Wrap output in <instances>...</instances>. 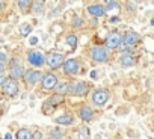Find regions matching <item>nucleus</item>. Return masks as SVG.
<instances>
[{
  "label": "nucleus",
  "mask_w": 154,
  "mask_h": 139,
  "mask_svg": "<svg viewBox=\"0 0 154 139\" xmlns=\"http://www.w3.org/2000/svg\"><path fill=\"white\" fill-rule=\"evenodd\" d=\"M62 68H63V73L66 76H77L80 71H82V66H80V62L77 60L75 57H71V59H66L63 63H62Z\"/></svg>",
  "instance_id": "1"
},
{
  "label": "nucleus",
  "mask_w": 154,
  "mask_h": 139,
  "mask_svg": "<svg viewBox=\"0 0 154 139\" xmlns=\"http://www.w3.org/2000/svg\"><path fill=\"white\" fill-rule=\"evenodd\" d=\"M27 62H29V65H32L35 68L42 66L45 63V53L41 50H30V51H27Z\"/></svg>",
  "instance_id": "2"
},
{
  "label": "nucleus",
  "mask_w": 154,
  "mask_h": 139,
  "mask_svg": "<svg viewBox=\"0 0 154 139\" xmlns=\"http://www.w3.org/2000/svg\"><path fill=\"white\" fill-rule=\"evenodd\" d=\"M89 56H91L92 60H95V62H98V63H104V62H107V59H109V51H107L106 47L95 45V47L91 48Z\"/></svg>",
  "instance_id": "3"
},
{
  "label": "nucleus",
  "mask_w": 154,
  "mask_h": 139,
  "mask_svg": "<svg viewBox=\"0 0 154 139\" xmlns=\"http://www.w3.org/2000/svg\"><path fill=\"white\" fill-rule=\"evenodd\" d=\"M45 62H47L48 66L57 70V68L62 66V63L65 62V57H63V54L59 53V51H50V53L45 54Z\"/></svg>",
  "instance_id": "4"
},
{
  "label": "nucleus",
  "mask_w": 154,
  "mask_h": 139,
  "mask_svg": "<svg viewBox=\"0 0 154 139\" xmlns=\"http://www.w3.org/2000/svg\"><path fill=\"white\" fill-rule=\"evenodd\" d=\"M2 89H3V92L8 95V97H17L18 95V92H20V85H18V82L15 80V79H6V82L3 83V86H2Z\"/></svg>",
  "instance_id": "5"
},
{
  "label": "nucleus",
  "mask_w": 154,
  "mask_h": 139,
  "mask_svg": "<svg viewBox=\"0 0 154 139\" xmlns=\"http://www.w3.org/2000/svg\"><path fill=\"white\" fill-rule=\"evenodd\" d=\"M89 92V86L85 82H72L68 85V94L72 95H86Z\"/></svg>",
  "instance_id": "6"
},
{
  "label": "nucleus",
  "mask_w": 154,
  "mask_h": 139,
  "mask_svg": "<svg viewBox=\"0 0 154 139\" xmlns=\"http://www.w3.org/2000/svg\"><path fill=\"white\" fill-rule=\"evenodd\" d=\"M57 77L53 74V73H47V74H44L42 76V80H41V88H42V91H51V89H54L56 88V85H57Z\"/></svg>",
  "instance_id": "7"
},
{
  "label": "nucleus",
  "mask_w": 154,
  "mask_h": 139,
  "mask_svg": "<svg viewBox=\"0 0 154 139\" xmlns=\"http://www.w3.org/2000/svg\"><path fill=\"white\" fill-rule=\"evenodd\" d=\"M121 42H122V36L118 33V32H110L106 38V48H110V50H115V48H119L121 47Z\"/></svg>",
  "instance_id": "8"
},
{
  "label": "nucleus",
  "mask_w": 154,
  "mask_h": 139,
  "mask_svg": "<svg viewBox=\"0 0 154 139\" xmlns=\"http://www.w3.org/2000/svg\"><path fill=\"white\" fill-rule=\"evenodd\" d=\"M107 100H109V92L106 89H95L92 92V103L95 106L101 107V106H104L107 103Z\"/></svg>",
  "instance_id": "9"
},
{
  "label": "nucleus",
  "mask_w": 154,
  "mask_h": 139,
  "mask_svg": "<svg viewBox=\"0 0 154 139\" xmlns=\"http://www.w3.org/2000/svg\"><path fill=\"white\" fill-rule=\"evenodd\" d=\"M42 73L39 71V70H27V71L24 73V80L29 83V85H36L38 82L42 80Z\"/></svg>",
  "instance_id": "10"
},
{
  "label": "nucleus",
  "mask_w": 154,
  "mask_h": 139,
  "mask_svg": "<svg viewBox=\"0 0 154 139\" xmlns=\"http://www.w3.org/2000/svg\"><path fill=\"white\" fill-rule=\"evenodd\" d=\"M139 41V35L136 32H127L124 36H122V42H121V47H125V48H131L137 44Z\"/></svg>",
  "instance_id": "11"
},
{
  "label": "nucleus",
  "mask_w": 154,
  "mask_h": 139,
  "mask_svg": "<svg viewBox=\"0 0 154 139\" xmlns=\"http://www.w3.org/2000/svg\"><path fill=\"white\" fill-rule=\"evenodd\" d=\"M74 121H75V119H74V116H72L71 113H63V115L54 118V122L59 124V125H72Z\"/></svg>",
  "instance_id": "12"
},
{
  "label": "nucleus",
  "mask_w": 154,
  "mask_h": 139,
  "mask_svg": "<svg viewBox=\"0 0 154 139\" xmlns=\"http://www.w3.org/2000/svg\"><path fill=\"white\" fill-rule=\"evenodd\" d=\"M88 12L92 15V17H101V15H104V6L103 5H100V3H94V5H89L88 6Z\"/></svg>",
  "instance_id": "13"
},
{
  "label": "nucleus",
  "mask_w": 154,
  "mask_h": 139,
  "mask_svg": "<svg viewBox=\"0 0 154 139\" xmlns=\"http://www.w3.org/2000/svg\"><path fill=\"white\" fill-rule=\"evenodd\" d=\"M24 73H26V70H24V66L23 65H15V66H11V79H23L24 77Z\"/></svg>",
  "instance_id": "14"
},
{
  "label": "nucleus",
  "mask_w": 154,
  "mask_h": 139,
  "mask_svg": "<svg viewBox=\"0 0 154 139\" xmlns=\"http://www.w3.org/2000/svg\"><path fill=\"white\" fill-rule=\"evenodd\" d=\"M79 116L83 121H91L92 116H94V112H92V109L89 106H83V107L79 109Z\"/></svg>",
  "instance_id": "15"
},
{
  "label": "nucleus",
  "mask_w": 154,
  "mask_h": 139,
  "mask_svg": "<svg viewBox=\"0 0 154 139\" xmlns=\"http://www.w3.org/2000/svg\"><path fill=\"white\" fill-rule=\"evenodd\" d=\"M119 62H121V65L122 66H133L134 63H136V60H134V57H133V54H128V53H122L121 54V59H119Z\"/></svg>",
  "instance_id": "16"
},
{
  "label": "nucleus",
  "mask_w": 154,
  "mask_h": 139,
  "mask_svg": "<svg viewBox=\"0 0 154 139\" xmlns=\"http://www.w3.org/2000/svg\"><path fill=\"white\" fill-rule=\"evenodd\" d=\"M65 42L68 44V47H69L71 50H74V48L77 47V35H75V33H68L66 38H65Z\"/></svg>",
  "instance_id": "17"
},
{
  "label": "nucleus",
  "mask_w": 154,
  "mask_h": 139,
  "mask_svg": "<svg viewBox=\"0 0 154 139\" xmlns=\"http://www.w3.org/2000/svg\"><path fill=\"white\" fill-rule=\"evenodd\" d=\"M68 85H69V82H57V85H56L57 94H59V95L68 94Z\"/></svg>",
  "instance_id": "18"
},
{
  "label": "nucleus",
  "mask_w": 154,
  "mask_h": 139,
  "mask_svg": "<svg viewBox=\"0 0 154 139\" xmlns=\"http://www.w3.org/2000/svg\"><path fill=\"white\" fill-rule=\"evenodd\" d=\"M17 139H32V133L29 128H20L17 131Z\"/></svg>",
  "instance_id": "19"
},
{
  "label": "nucleus",
  "mask_w": 154,
  "mask_h": 139,
  "mask_svg": "<svg viewBox=\"0 0 154 139\" xmlns=\"http://www.w3.org/2000/svg\"><path fill=\"white\" fill-rule=\"evenodd\" d=\"M50 103L56 107L57 104H60V103H63V95H59V94H54L51 98H50Z\"/></svg>",
  "instance_id": "20"
},
{
  "label": "nucleus",
  "mask_w": 154,
  "mask_h": 139,
  "mask_svg": "<svg viewBox=\"0 0 154 139\" xmlns=\"http://www.w3.org/2000/svg\"><path fill=\"white\" fill-rule=\"evenodd\" d=\"M53 110H54V106H53V104L50 103V100H47V101H44V106H42V112L48 115V113H51Z\"/></svg>",
  "instance_id": "21"
},
{
  "label": "nucleus",
  "mask_w": 154,
  "mask_h": 139,
  "mask_svg": "<svg viewBox=\"0 0 154 139\" xmlns=\"http://www.w3.org/2000/svg\"><path fill=\"white\" fill-rule=\"evenodd\" d=\"M119 8V3L118 2H106V5H104V11H112V9H118Z\"/></svg>",
  "instance_id": "22"
},
{
  "label": "nucleus",
  "mask_w": 154,
  "mask_h": 139,
  "mask_svg": "<svg viewBox=\"0 0 154 139\" xmlns=\"http://www.w3.org/2000/svg\"><path fill=\"white\" fill-rule=\"evenodd\" d=\"M71 24H72V27H82V26H83V20H82L79 15H75V17L72 18Z\"/></svg>",
  "instance_id": "23"
},
{
  "label": "nucleus",
  "mask_w": 154,
  "mask_h": 139,
  "mask_svg": "<svg viewBox=\"0 0 154 139\" xmlns=\"http://www.w3.org/2000/svg\"><path fill=\"white\" fill-rule=\"evenodd\" d=\"M30 32H32V26L27 24V23H24V24L21 26V35H23V36H27Z\"/></svg>",
  "instance_id": "24"
},
{
  "label": "nucleus",
  "mask_w": 154,
  "mask_h": 139,
  "mask_svg": "<svg viewBox=\"0 0 154 139\" xmlns=\"http://www.w3.org/2000/svg\"><path fill=\"white\" fill-rule=\"evenodd\" d=\"M17 6L23 11V9H26L27 6H32V2H29V0H20V2H17Z\"/></svg>",
  "instance_id": "25"
},
{
  "label": "nucleus",
  "mask_w": 154,
  "mask_h": 139,
  "mask_svg": "<svg viewBox=\"0 0 154 139\" xmlns=\"http://www.w3.org/2000/svg\"><path fill=\"white\" fill-rule=\"evenodd\" d=\"M63 133L59 130V128H53L51 130V139H62Z\"/></svg>",
  "instance_id": "26"
},
{
  "label": "nucleus",
  "mask_w": 154,
  "mask_h": 139,
  "mask_svg": "<svg viewBox=\"0 0 154 139\" xmlns=\"http://www.w3.org/2000/svg\"><path fill=\"white\" fill-rule=\"evenodd\" d=\"M6 60H8V51L5 48H0V63L5 65Z\"/></svg>",
  "instance_id": "27"
},
{
  "label": "nucleus",
  "mask_w": 154,
  "mask_h": 139,
  "mask_svg": "<svg viewBox=\"0 0 154 139\" xmlns=\"http://www.w3.org/2000/svg\"><path fill=\"white\" fill-rule=\"evenodd\" d=\"M32 139H44V133L39 131V130H36V131L32 134Z\"/></svg>",
  "instance_id": "28"
},
{
  "label": "nucleus",
  "mask_w": 154,
  "mask_h": 139,
  "mask_svg": "<svg viewBox=\"0 0 154 139\" xmlns=\"http://www.w3.org/2000/svg\"><path fill=\"white\" fill-rule=\"evenodd\" d=\"M80 134H82V137H85V139H86V137H88V134H89L88 128H86V127H83V128L80 130Z\"/></svg>",
  "instance_id": "29"
},
{
  "label": "nucleus",
  "mask_w": 154,
  "mask_h": 139,
  "mask_svg": "<svg viewBox=\"0 0 154 139\" xmlns=\"http://www.w3.org/2000/svg\"><path fill=\"white\" fill-rule=\"evenodd\" d=\"M6 71V68H5V65L3 63H0V76H3V73Z\"/></svg>",
  "instance_id": "30"
},
{
  "label": "nucleus",
  "mask_w": 154,
  "mask_h": 139,
  "mask_svg": "<svg viewBox=\"0 0 154 139\" xmlns=\"http://www.w3.org/2000/svg\"><path fill=\"white\" fill-rule=\"evenodd\" d=\"M6 82V77L5 76H0V88H2L3 86V83Z\"/></svg>",
  "instance_id": "31"
},
{
  "label": "nucleus",
  "mask_w": 154,
  "mask_h": 139,
  "mask_svg": "<svg viewBox=\"0 0 154 139\" xmlns=\"http://www.w3.org/2000/svg\"><path fill=\"white\" fill-rule=\"evenodd\" d=\"M36 42H38V38H36V36H32V38H30V44H32V45H35Z\"/></svg>",
  "instance_id": "32"
},
{
  "label": "nucleus",
  "mask_w": 154,
  "mask_h": 139,
  "mask_svg": "<svg viewBox=\"0 0 154 139\" xmlns=\"http://www.w3.org/2000/svg\"><path fill=\"white\" fill-rule=\"evenodd\" d=\"M110 21H112V23H116V21H119V18H118V17H112Z\"/></svg>",
  "instance_id": "33"
},
{
  "label": "nucleus",
  "mask_w": 154,
  "mask_h": 139,
  "mask_svg": "<svg viewBox=\"0 0 154 139\" xmlns=\"http://www.w3.org/2000/svg\"><path fill=\"white\" fill-rule=\"evenodd\" d=\"M5 139H14V137H12L11 133H6V134H5Z\"/></svg>",
  "instance_id": "34"
},
{
  "label": "nucleus",
  "mask_w": 154,
  "mask_h": 139,
  "mask_svg": "<svg viewBox=\"0 0 154 139\" xmlns=\"http://www.w3.org/2000/svg\"><path fill=\"white\" fill-rule=\"evenodd\" d=\"M3 9V2H0V11Z\"/></svg>",
  "instance_id": "35"
},
{
  "label": "nucleus",
  "mask_w": 154,
  "mask_h": 139,
  "mask_svg": "<svg viewBox=\"0 0 154 139\" xmlns=\"http://www.w3.org/2000/svg\"><path fill=\"white\" fill-rule=\"evenodd\" d=\"M151 26H154V17H152V20H151V23H149Z\"/></svg>",
  "instance_id": "36"
}]
</instances>
